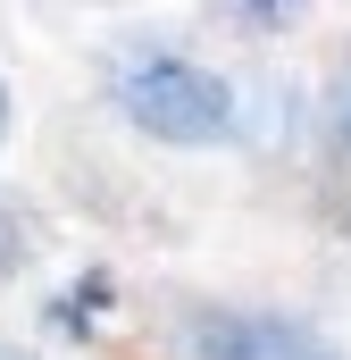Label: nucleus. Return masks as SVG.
Segmentation results:
<instances>
[{
    "label": "nucleus",
    "instance_id": "nucleus-1",
    "mask_svg": "<svg viewBox=\"0 0 351 360\" xmlns=\"http://www.w3.org/2000/svg\"><path fill=\"white\" fill-rule=\"evenodd\" d=\"M109 101L159 151H218V143L243 134V92L209 59H184V51H159V42H134L109 68Z\"/></svg>",
    "mask_w": 351,
    "mask_h": 360
},
{
    "label": "nucleus",
    "instance_id": "nucleus-2",
    "mask_svg": "<svg viewBox=\"0 0 351 360\" xmlns=\"http://www.w3.org/2000/svg\"><path fill=\"white\" fill-rule=\"evenodd\" d=\"M184 360H351L326 327L284 319V310H192Z\"/></svg>",
    "mask_w": 351,
    "mask_h": 360
},
{
    "label": "nucleus",
    "instance_id": "nucleus-3",
    "mask_svg": "<svg viewBox=\"0 0 351 360\" xmlns=\"http://www.w3.org/2000/svg\"><path fill=\"white\" fill-rule=\"evenodd\" d=\"M318 126H326V160L351 176V42L335 51L326 68V92H318Z\"/></svg>",
    "mask_w": 351,
    "mask_h": 360
},
{
    "label": "nucleus",
    "instance_id": "nucleus-4",
    "mask_svg": "<svg viewBox=\"0 0 351 360\" xmlns=\"http://www.w3.org/2000/svg\"><path fill=\"white\" fill-rule=\"evenodd\" d=\"M310 8H318V0H209V17H226V25H243V34H293Z\"/></svg>",
    "mask_w": 351,
    "mask_h": 360
},
{
    "label": "nucleus",
    "instance_id": "nucleus-5",
    "mask_svg": "<svg viewBox=\"0 0 351 360\" xmlns=\"http://www.w3.org/2000/svg\"><path fill=\"white\" fill-rule=\"evenodd\" d=\"M25 260H34V218L0 193V285H8V276H25Z\"/></svg>",
    "mask_w": 351,
    "mask_h": 360
},
{
    "label": "nucleus",
    "instance_id": "nucleus-6",
    "mask_svg": "<svg viewBox=\"0 0 351 360\" xmlns=\"http://www.w3.org/2000/svg\"><path fill=\"white\" fill-rule=\"evenodd\" d=\"M0 143H8V84H0Z\"/></svg>",
    "mask_w": 351,
    "mask_h": 360
},
{
    "label": "nucleus",
    "instance_id": "nucleus-7",
    "mask_svg": "<svg viewBox=\"0 0 351 360\" xmlns=\"http://www.w3.org/2000/svg\"><path fill=\"white\" fill-rule=\"evenodd\" d=\"M0 360H25V352H8V344H0Z\"/></svg>",
    "mask_w": 351,
    "mask_h": 360
}]
</instances>
